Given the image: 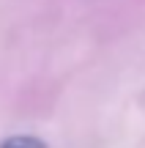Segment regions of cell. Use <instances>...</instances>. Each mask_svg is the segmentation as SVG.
I'll use <instances>...</instances> for the list:
<instances>
[{"instance_id": "6da1fadb", "label": "cell", "mask_w": 145, "mask_h": 148, "mask_svg": "<svg viewBox=\"0 0 145 148\" xmlns=\"http://www.w3.org/2000/svg\"><path fill=\"white\" fill-rule=\"evenodd\" d=\"M0 148H49V145L33 134H14V137L0 140Z\"/></svg>"}]
</instances>
